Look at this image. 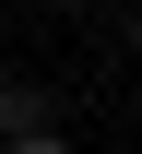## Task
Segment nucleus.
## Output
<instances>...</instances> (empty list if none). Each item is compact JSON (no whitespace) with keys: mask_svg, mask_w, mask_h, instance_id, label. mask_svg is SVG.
Returning a JSON list of instances; mask_svg holds the SVG:
<instances>
[{"mask_svg":"<svg viewBox=\"0 0 142 154\" xmlns=\"http://www.w3.org/2000/svg\"><path fill=\"white\" fill-rule=\"evenodd\" d=\"M12 131H47V83H0V142Z\"/></svg>","mask_w":142,"mask_h":154,"instance_id":"1","label":"nucleus"},{"mask_svg":"<svg viewBox=\"0 0 142 154\" xmlns=\"http://www.w3.org/2000/svg\"><path fill=\"white\" fill-rule=\"evenodd\" d=\"M12 154H83V142L59 131V119H47V131H12Z\"/></svg>","mask_w":142,"mask_h":154,"instance_id":"2","label":"nucleus"}]
</instances>
